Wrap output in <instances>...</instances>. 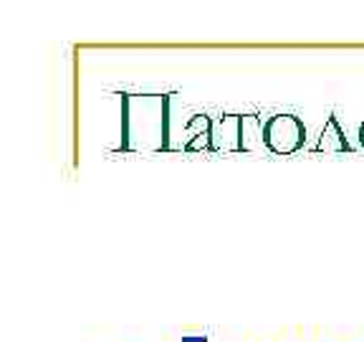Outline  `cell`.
Listing matches in <instances>:
<instances>
[{"mask_svg":"<svg viewBox=\"0 0 364 342\" xmlns=\"http://www.w3.org/2000/svg\"><path fill=\"white\" fill-rule=\"evenodd\" d=\"M172 94H122V152H170Z\"/></svg>","mask_w":364,"mask_h":342,"instance_id":"6da1fadb","label":"cell"},{"mask_svg":"<svg viewBox=\"0 0 364 342\" xmlns=\"http://www.w3.org/2000/svg\"><path fill=\"white\" fill-rule=\"evenodd\" d=\"M266 147L271 155H294L306 147V125L289 112L271 114L266 120Z\"/></svg>","mask_w":364,"mask_h":342,"instance_id":"7a4b0ae2","label":"cell"},{"mask_svg":"<svg viewBox=\"0 0 364 342\" xmlns=\"http://www.w3.org/2000/svg\"><path fill=\"white\" fill-rule=\"evenodd\" d=\"M213 155L220 152H240V114H220L213 117L210 127Z\"/></svg>","mask_w":364,"mask_h":342,"instance_id":"3957f363","label":"cell"},{"mask_svg":"<svg viewBox=\"0 0 364 342\" xmlns=\"http://www.w3.org/2000/svg\"><path fill=\"white\" fill-rule=\"evenodd\" d=\"M240 152H248V155L268 152L266 120H263L261 114L256 112L240 114Z\"/></svg>","mask_w":364,"mask_h":342,"instance_id":"277c9868","label":"cell"},{"mask_svg":"<svg viewBox=\"0 0 364 342\" xmlns=\"http://www.w3.org/2000/svg\"><path fill=\"white\" fill-rule=\"evenodd\" d=\"M314 152H326V155L352 152L347 132L339 125V117H336V114H331L329 120L324 122V127H321V132H318V137H316V145H314Z\"/></svg>","mask_w":364,"mask_h":342,"instance_id":"5b68a950","label":"cell"},{"mask_svg":"<svg viewBox=\"0 0 364 342\" xmlns=\"http://www.w3.org/2000/svg\"><path fill=\"white\" fill-rule=\"evenodd\" d=\"M213 127V117H208V114L203 112H193V117L188 120V125H185V130H182V135L177 137L175 147H172V152H185V147H188L193 140H198L200 135H208Z\"/></svg>","mask_w":364,"mask_h":342,"instance_id":"8992f818","label":"cell"},{"mask_svg":"<svg viewBox=\"0 0 364 342\" xmlns=\"http://www.w3.org/2000/svg\"><path fill=\"white\" fill-rule=\"evenodd\" d=\"M182 342H210L205 335H198V337H185Z\"/></svg>","mask_w":364,"mask_h":342,"instance_id":"52a82bcc","label":"cell"},{"mask_svg":"<svg viewBox=\"0 0 364 342\" xmlns=\"http://www.w3.org/2000/svg\"><path fill=\"white\" fill-rule=\"evenodd\" d=\"M359 145H362V150H364V122L359 125Z\"/></svg>","mask_w":364,"mask_h":342,"instance_id":"ba28073f","label":"cell"}]
</instances>
